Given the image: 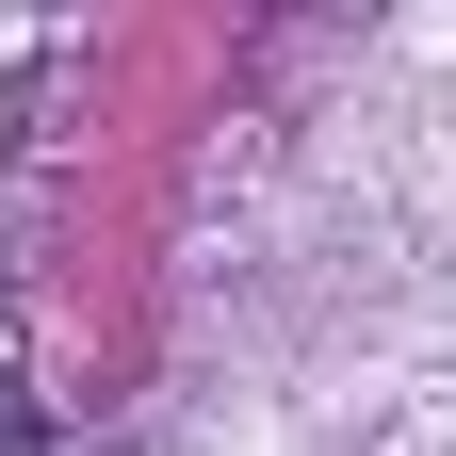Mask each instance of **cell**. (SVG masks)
Listing matches in <instances>:
<instances>
[{
    "instance_id": "1",
    "label": "cell",
    "mask_w": 456,
    "mask_h": 456,
    "mask_svg": "<svg viewBox=\"0 0 456 456\" xmlns=\"http://www.w3.org/2000/svg\"><path fill=\"white\" fill-rule=\"evenodd\" d=\"M0 456H33V408H17V359H0Z\"/></svg>"
}]
</instances>
